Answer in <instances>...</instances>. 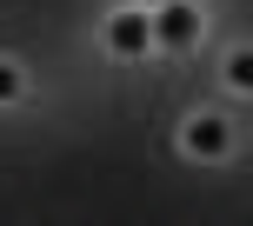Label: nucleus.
<instances>
[{"label": "nucleus", "instance_id": "f257e3e1", "mask_svg": "<svg viewBox=\"0 0 253 226\" xmlns=\"http://www.w3.org/2000/svg\"><path fill=\"white\" fill-rule=\"evenodd\" d=\"M147 27L160 53H187L200 40V0H160V7H147Z\"/></svg>", "mask_w": 253, "mask_h": 226}, {"label": "nucleus", "instance_id": "f03ea898", "mask_svg": "<svg viewBox=\"0 0 253 226\" xmlns=\"http://www.w3.org/2000/svg\"><path fill=\"white\" fill-rule=\"evenodd\" d=\"M107 53H114V60H140V53H153L147 7H120V13H107Z\"/></svg>", "mask_w": 253, "mask_h": 226}, {"label": "nucleus", "instance_id": "7ed1b4c3", "mask_svg": "<svg viewBox=\"0 0 253 226\" xmlns=\"http://www.w3.org/2000/svg\"><path fill=\"white\" fill-rule=\"evenodd\" d=\"M180 147H187V160H227V147H233L227 113H193L180 126Z\"/></svg>", "mask_w": 253, "mask_h": 226}, {"label": "nucleus", "instance_id": "20e7f679", "mask_svg": "<svg viewBox=\"0 0 253 226\" xmlns=\"http://www.w3.org/2000/svg\"><path fill=\"white\" fill-rule=\"evenodd\" d=\"M227 87H233V93H253V47L227 53Z\"/></svg>", "mask_w": 253, "mask_h": 226}, {"label": "nucleus", "instance_id": "39448f33", "mask_svg": "<svg viewBox=\"0 0 253 226\" xmlns=\"http://www.w3.org/2000/svg\"><path fill=\"white\" fill-rule=\"evenodd\" d=\"M20 93H27V74H20V67L7 60V53H0V107H13Z\"/></svg>", "mask_w": 253, "mask_h": 226}]
</instances>
